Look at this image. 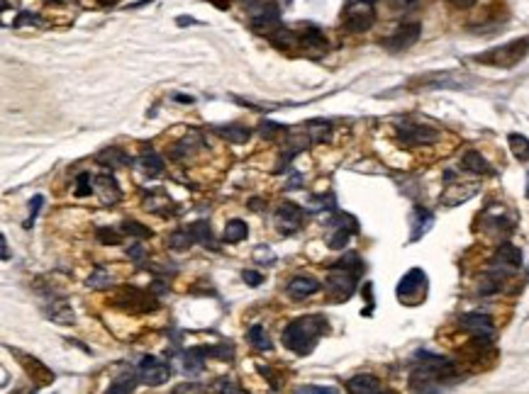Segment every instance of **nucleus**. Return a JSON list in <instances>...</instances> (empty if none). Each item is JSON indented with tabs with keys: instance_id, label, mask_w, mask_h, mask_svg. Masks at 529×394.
Returning a JSON list of instances; mask_svg holds the SVG:
<instances>
[{
	"instance_id": "obj_1",
	"label": "nucleus",
	"mask_w": 529,
	"mask_h": 394,
	"mask_svg": "<svg viewBox=\"0 0 529 394\" xmlns=\"http://www.w3.org/2000/svg\"><path fill=\"white\" fill-rule=\"evenodd\" d=\"M327 319L322 314H305L298 317L283 329V345L295 355H310L317 341L325 336Z\"/></svg>"
},
{
	"instance_id": "obj_2",
	"label": "nucleus",
	"mask_w": 529,
	"mask_h": 394,
	"mask_svg": "<svg viewBox=\"0 0 529 394\" xmlns=\"http://www.w3.org/2000/svg\"><path fill=\"white\" fill-rule=\"evenodd\" d=\"M363 273V263L359 258V253H347L344 258L337 260L330 268L327 275V290L335 295L337 302H344L356 292L359 275Z\"/></svg>"
},
{
	"instance_id": "obj_3",
	"label": "nucleus",
	"mask_w": 529,
	"mask_h": 394,
	"mask_svg": "<svg viewBox=\"0 0 529 394\" xmlns=\"http://www.w3.org/2000/svg\"><path fill=\"white\" fill-rule=\"evenodd\" d=\"M527 54H529V37H520V39H512V42H507V44H500V46H493V49L483 51V54L475 56V61L488 63V66L512 68Z\"/></svg>"
},
{
	"instance_id": "obj_4",
	"label": "nucleus",
	"mask_w": 529,
	"mask_h": 394,
	"mask_svg": "<svg viewBox=\"0 0 529 394\" xmlns=\"http://www.w3.org/2000/svg\"><path fill=\"white\" fill-rule=\"evenodd\" d=\"M425 295H427V275L425 270L420 268H412L407 270L403 275V280L398 282V300L403 302V305H420V302H425Z\"/></svg>"
},
{
	"instance_id": "obj_5",
	"label": "nucleus",
	"mask_w": 529,
	"mask_h": 394,
	"mask_svg": "<svg viewBox=\"0 0 529 394\" xmlns=\"http://www.w3.org/2000/svg\"><path fill=\"white\" fill-rule=\"evenodd\" d=\"M115 305L123 307L125 312H135V314H149L158 307V302L154 300V292H139L135 287H125L120 290V295L115 297Z\"/></svg>"
},
{
	"instance_id": "obj_6",
	"label": "nucleus",
	"mask_w": 529,
	"mask_h": 394,
	"mask_svg": "<svg viewBox=\"0 0 529 394\" xmlns=\"http://www.w3.org/2000/svg\"><path fill=\"white\" fill-rule=\"evenodd\" d=\"M139 377L144 385L149 387H158L163 385V382H168V377L173 375L171 372V365L166 363V360L156 358V355H144V358L139 360Z\"/></svg>"
},
{
	"instance_id": "obj_7",
	"label": "nucleus",
	"mask_w": 529,
	"mask_h": 394,
	"mask_svg": "<svg viewBox=\"0 0 529 394\" xmlns=\"http://www.w3.org/2000/svg\"><path fill=\"white\" fill-rule=\"evenodd\" d=\"M459 324H461V329H466V331L475 341H483V343L493 341V336H495V324H493V319H490L485 312H468V314H463V317L459 319Z\"/></svg>"
},
{
	"instance_id": "obj_8",
	"label": "nucleus",
	"mask_w": 529,
	"mask_h": 394,
	"mask_svg": "<svg viewBox=\"0 0 529 394\" xmlns=\"http://www.w3.org/2000/svg\"><path fill=\"white\" fill-rule=\"evenodd\" d=\"M373 20H375L373 5L349 3L347 10H344V27L349 32H366L373 25Z\"/></svg>"
},
{
	"instance_id": "obj_9",
	"label": "nucleus",
	"mask_w": 529,
	"mask_h": 394,
	"mask_svg": "<svg viewBox=\"0 0 529 394\" xmlns=\"http://www.w3.org/2000/svg\"><path fill=\"white\" fill-rule=\"evenodd\" d=\"M420 34H422L420 23H403V25H398V30H395L393 34L385 37L383 44H385V49H390V51H403L407 46L415 44V42L420 39Z\"/></svg>"
},
{
	"instance_id": "obj_10",
	"label": "nucleus",
	"mask_w": 529,
	"mask_h": 394,
	"mask_svg": "<svg viewBox=\"0 0 529 394\" xmlns=\"http://www.w3.org/2000/svg\"><path fill=\"white\" fill-rule=\"evenodd\" d=\"M398 139L407 144V146H412V144H430L439 139V132L427 125H420V122H403V125H398Z\"/></svg>"
},
{
	"instance_id": "obj_11",
	"label": "nucleus",
	"mask_w": 529,
	"mask_h": 394,
	"mask_svg": "<svg viewBox=\"0 0 529 394\" xmlns=\"http://www.w3.org/2000/svg\"><path fill=\"white\" fill-rule=\"evenodd\" d=\"M273 222H276V229L280 234H295L300 231V227H303V210H300L298 205H293V202H285V205H280L276 210V217H273Z\"/></svg>"
},
{
	"instance_id": "obj_12",
	"label": "nucleus",
	"mask_w": 529,
	"mask_h": 394,
	"mask_svg": "<svg viewBox=\"0 0 529 394\" xmlns=\"http://www.w3.org/2000/svg\"><path fill=\"white\" fill-rule=\"evenodd\" d=\"M13 353H15V358L20 360V365L27 370V375L35 380V385L44 387V385H51V382H54V372H51L44 363H39V360L32 358V355L20 353V350H13Z\"/></svg>"
},
{
	"instance_id": "obj_13",
	"label": "nucleus",
	"mask_w": 529,
	"mask_h": 394,
	"mask_svg": "<svg viewBox=\"0 0 529 394\" xmlns=\"http://www.w3.org/2000/svg\"><path fill=\"white\" fill-rule=\"evenodd\" d=\"M44 317L54 324H61V326H71V324L76 322L71 305H68V300L61 295H51L49 305L44 307Z\"/></svg>"
},
{
	"instance_id": "obj_14",
	"label": "nucleus",
	"mask_w": 529,
	"mask_h": 394,
	"mask_svg": "<svg viewBox=\"0 0 529 394\" xmlns=\"http://www.w3.org/2000/svg\"><path fill=\"white\" fill-rule=\"evenodd\" d=\"M520 265H522V253H520V248H515L512 243H502L498 251H495L493 270L507 275V273H515Z\"/></svg>"
},
{
	"instance_id": "obj_15",
	"label": "nucleus",
	"mask_w": 529,
	"mask_h": 394,
	"mask_svg": "<svg viewBox=\"0 0 529 394\" xmlns=\"http://www.w3.org/2000/svg\"><path fill=\"white\" fill-rule=\"evenodd\" d=\"M320 280H315L312 275H295L293 280L288 282V287H285V292H288L293 300H305V297L315 295L317 290H320Z\"/></svg>"
},
{
	"instance_id": "obj_16",
	"label": "nucleus",
	"mask_w": 529,
	"mask_h": 394,
	"mask_svg": "<svg viewBox=\"0 0 529 394\" xmlns=\"http://www.w3.org/2000/svg\"><path fill=\"white\" fill-rule=\"evenodd\" d=\"M139 382H142L139 370H125V372H120L113 382H110V387H108V392H105V394H132L137 390V385H139Z\"/></svg>"
},
{
	"instance_id": "obj_17",
	"label": "nucleus",
	"mask_w": 529,
	"mask_h": 394,
	"mask_svg": "<svg viewBox=\"0 0 529 394\" xmlns=\"http://www.w3.org/2000/svg\"><path fill=\"white\" fill-rule=\"evenodd\" d=\"M93 190L103 197V202H110V205H115L120 200V185L113 175H95Z\"/></svg>"
},
{
	"instance_id": "obj_18",
	"label": "nucleus",
	"mask_w": 529,
	"mask_h": 394,
	"mask_svg": "<svg viewBox=\"0 0 529 394\" xmlns=\"http://www.w3.org/2000/svg\"><path fill=\"white\" fill-rule=\"evenodd\" d=\"M347 390L349 394H380V382L378 377L373 375H366V372H361V375H354L351 380L347 382Z\"/></svg>"
},
{
	"instance_id": "obj_19",
	"label": "nucleus",
	"mask_w": 529,
	"mask_h": 394,
	"mask_svg": "<svg viewBox=\"0 0 529 394\" xmlns=\"http://www.w3.org/2000/svg\"><path fill=\"white\" fill-rule=\"evenodd\" d=\"M410 220H412V236H410L412 241L422 239L432 229V224H435V217H432V212L425 210V207H415Z\"/></svg>"
},
{
	"instance_id": "obj_20",
	"label": "nucleus",
	"mask_w": 529,
	"mask_h": 394,
	"mask_svg": "<svg viewBox=\"0 0 529 394\" xmlns=\"http://www.w3.org/2000/svg\"><path fill=\"white\" fill-rule=\"evenodd\" d=\"M478 193V185H452V188L447 190V193L442 195V202L447 207H454V205H461V202H466L468 197H473Z\"/></svg>"
},
{
	"instance_id": "obj_21",
	"label": "nucleus",
	"mask_w": 529,
	"mask_h": 394,
	"mask_svg": "<svg viewBox=\"0 0 529 394\" xmlns=\"http://www.w3.org/2000/svg\"><path fill=\"white\" fill-rule=\"evenodd\" d=\"M461 168L468 170V173L473 175H485V173H493V168L488 166V161H485L483 156H480L478 151H466L461 158Z\"/></svg>"
},
{
	"instance_id": "obj_22",
	"label": "nucleus",
	"mask_w": 529,
	"mask_h": 394,
	"mask_svg": "<svg viewBox=\"0 0 529 394\" xmlns=\"http://www.w3.org/2000/svg\"><path fill=\"white\" fill-rule=\"evenodd\" d=\"M247 234H249V227H247V222H242V220H230L225 224V241L227 243H239V241H244L247 239Z\"/></svg>"
},
{
	"instance_id": "obj_23",
	"label": "nucleus",
	"mask_w": 529,
	"mask_h": 394,
	"mask_svg": "<svg viewBox=\"0 0 529 394\" xmlns=\"http://www.w3.org/2000/svg\"><path fill=\"white\" fill-rule=\"evenodd\" d=\"M188 231L193 234V239L198 243H203V246H210V248H218V243L213 241V231H210V224L205 220L193 222V224L188 227Z\"/></svg>"
},
{
	"instance_id": "obj_24",
	"label": "nucleus",
	"mask_w": 529,
	"mask_h": 394,
	"mask_svg": "<svg viewBox=\"0 0 529 394\" xmlns=\"http://www.w3.org/2000/svg\"><path fill=\"white\" fill-rule=\"evenodd\" d=\"M183 367H186L188 375H198V372H203L205 367V353L200 348H190L183 353Z\"/></svg>"
},
{
	"instance_id": "obj_25",
	"label": "nucleus",
	"mask_w": 529,
	"mask_h": 394,
	"mask_svg": "<svg viewBox=\"0 0 529 394\" xmlns=\"http://www.w3.org/2000/svg\"><path fill=\"white\" fill-rule=\"evenodd\" d=\"M247 338H249V343L256 350H271L273 348L271 338H268L266 329H263L261 324H254V326L249 329V333H247Z\"/></svg>"
},
{
	"instance_id": "obj_26",
	"label": "nucleus",
	"mask_w": 529,
	"mask_h": 394,
	"mask_svg": "<svg viewBox=\"0 0 529 394\" xmlns=\"http://www.w3.org/2000/svg\"><path fill=\"white\" fill-rule=\"evenodd\" d=\"M195 243V239H193V234L188 231H176V234H171L168 236V241H166V246L171 248V251H188L190 246Z\"/></svg>"
},
{
	"instance_id": "obj_27",
	"label": "nucleus",
	"mask_w": 529,
	"mask_h": 394,
	"mask_svg": "<svg viewBox=\"0 0 529 394\" xmlns=\"http://www.w3.org/2000/svg\"><path fill=\"white\" fill-rule=\"evenodd\" d=\"M218 134L225 136V139H230V141H235V144H242V141L249 139L251 132L242 125H230V127H218Z\"/></svg>"
},
{
	"instance_id": "obj_28",
	"label": "nucleus",
	"mask_w": 529,
	"mask_h": 394,
	"mask_svg": "<svg viewBox=\"0 0 529 394\" xmlns=\"http://www.w3.org/2000/svg\"><path fill=\"white\" fill-rule=\"evenodd\" d=\"M507 141H510L512 153H515L520 161H529V139H527V136L510 134V136H507Z\"/></svg>"
},
{
	"instance_id": "obj_29",
	"label": "nucleus",
	"mask_w": 529,
	"mask_h": 394,
	"mask_svg": "<svg viewBox=\"0 0 529 394\" xmlns=\"http://www.w3.org/2000/svg\"><path fill=\"white\" fill-rule=\"evenodd\" d=\"M142 168H144V173L149 175V178L161 175L163 173V158H158L154 151L144 153V156H142Z\"/></svg>"
},
{
	"instance_id": "obj_30",
	"label": "nucleus",
	"mask_w": 529,
	"mask_h": 394,
	"mask_svg": "<svg viewBox=\"0 0 529 394\" xmlns=\"http://www.w3.org/2000/svg\"><path fill=\"white\" fill-rule=\"evenodd\" d=\"M86 285L91 287V290H105V287H110V285H113V278H110V273H108V270L95 268L93 273H91V278L86 280Z\"/></svg>"
},
{
	"instance_id": "obj_31",
	"label": "nucleus",
	"mask_w": 529,
	"mask_h": 394,
	"mask_svg": "<svg viewBox=\"0 0 529 394\" xmlns=\"http://www.w3.org/2000/svg\"><path fill=\"white\" fill-rule=\"evenodd\" d=\"M98 161L103 163V166H110V168H120V166H127V156L125 153H120L118 148H110V151H103L98 156Z\"/></svg>"
},
{
	"instance_id": "obj_32",
	"label": "nucleus",
	"mask_w": 529,
	"mask_h": 394,
	"mask_svg": "<svg viewBox=\"0 0 529 394\" xmlns=\"http://www.w3.org/2000/svg\"><path fill=\"white\" fill-rule=\"evenodd\" d=\"M123 231L130 234V236H135V239H151V229L139 224V222H135V220H125Z\"/></svg>"
},
{
	"instance_id": "obj_33",
	"label": "nucleus",
	"mask_w": 529,
	"mask_h": 394,
	"mask_svg": "<svg viewBox=\"0 0 529 394\" xmlns=\"http://www.w3.org/2000/svg\"><path fill=\"white\" fill-rule=\"evenodd\" d=\"M205 355H213V358L218 360H232L235 358V348L232 345H205V348H200Z\"/></svg>"
},
{
	"instance_id": "obj_34",
	"label": "nucleus",
	"mask_w": 529,
	"mask_h": 394,
	"mask_svg": "<svg viewBox=\"0 0 529 394\" xmlns=\"http://www.w3.org/2000/svg\"><path fill=\"white\" fill-rule=\"evenodd\" d=\"M171 394H208V387L200 385V382H183V385L173 387Z\"/></svg>"
},
{
	"instance_id": "obj_35",
	"label": "nucleus",
	"mask_w": 529,
	"mask_h": 394,
	"mask_svg": "<svg viewBox=\"0 0 529 394\" xmlns=\"http://www.w3.org/2000/svg\"><path fill=\"white\" fill-rule=\"evenodd\" d=\"M95 236H98L100 243H110V246H118L123 239L118 236V231L115 229H108V227H100L98 231H95Z\"/></svg>"
},
{
	"instance_id": "obj_36",
	"label": "nucleus",
	"mask_w": 529,
	"mask_h": 394,
	"mask_svg": "<svg viewBox=\"0 0 529 394\" xmlns=\"http://www.w3.org/2000/svg\"><path fill=\"white\" fill-rule=\"evenodd\" d=\"M293 394H340L335 387H322V385H300L295 387Z\"/></svg>"
},
{
	"instance_id": "obj_37",
	"label": "nucleus",
	"mask_w": 529,
	"mask_h": 394,
	"mask_svg": "<svg viewBox=\"0 0 529 394\" xmlns=\"http://www.w3.org/2000/svg\"><path fill=\"white\" fill-rule=\"evenodd\" d=\"M93 178L95 175H88V173H83V175H78V188H76V195L78 197H86V195H91V190H93Z\"/></svg>"
},
{
	"instance_id": "obj_38",
	"label": "nucleus",
	"mask_w": 529,
	"mask_h": 394,
	"mask_svg": "<svg viewBox=\"0 0 529 394\" xmlns=\"http://www.w3.org/2000/svg\"><path fill=\"white\" fill-rule=\"evenodd\" d=\"M213 390L218 394H237V385L232 380H227V377H218L213 382Z\"/></svg>"
},
{
	"instance_id": "obj_39",
	"label": "nucleus",
	"mask_w": 529,
	"mask_h": 394,
	"mask_svg": "<svg viewBox=\"0 0 529 394\" xmlns=\"http://www.w3.org/2000/svg\"><path fill=\"white\" fill-rule=\"evenodd\" d=\"M254 258H256V263H266V265H273L276 263V258H273V251L266 246H259L256 251H254Z\"/></svg>"
},
{
	"instance_id": "obj_40",
	"label": "nucleus",
	"mask_w": 529,
	"mask_h": 394,
	"mask_svg": "<svg viewBox=\"0 0 529 394\" xmlns=\"http://www.w3.org/2000/svg\"><path fill=\"white\" fill-rule=\"evenodd\" d=\"M42 202H44V197H42V195H37L35 200L30 202V220L25 222V229H30V227H32V222H35V217H37V212H39Z\"/></svg>"
},
{
	"instance_id": "obj_41",
	"label": "nucleus",
	"mask_w": 529,
	"mask_h": 394,
	"mask_svg": "<svg viewBox=\"0 0 529 394\" xmlns=\"http://www.w3.org/2000/svg\"><path fill=\"white\" fill-rule=\"evenodd\" d=\"M276 132H285V127L276 125V122H263V125H261V134L266 136V139H273V134H276Z\"/></svg>"
},
{
	"instance_id": "obj_42",
	"label": "nucleus",
	"mask_w": 529,
	"mask_h": 394,
	"mask_svg": "<svg viewBox=\"0 0 529 394\" xmlns=\"http://www.w3.org/2000/svg\"><path fill=\"white\" fill-rule=\"evenodd\" d=\"M242 278H244L247 285H251V287H259L263 282V275H259L256 270H244V273H242Z\"/></svg>"
},
{
	"instance_id": "obj_43",
	"label": "nucleus",
	"mask_w": 529,
	"mask_h": 394,
	"mask_svg": "<svg viewBox=\"0 0 529 394\" xmlns=\"http://www.w3.org/2000/svg\"><path fill=\"white\" fill-rule=\"evenodd\" d=\"M127 255H130L135 263H142V260H144V246H142V243H135V246L127 248Z\"/></svg>"
},
{
	"instance_id": "obj_44",
	"label": "nucleus",
	"mask_w": 529,
	"mask_h": 394,
	"mask_svg": "<svg viewBox=\"0 0 529 394\" xmlns=\"http://www.w3.org/2000/svg\"><path fill=\"white\" fill-rule=\"evenodd\" d=\"M452 5H456V8H471V5L475 3V0H449Z\"/></svg>"
},
{
	"instance_id": "obj_45",
	"label": "nucleus",
	"mask_w": 529,
	"mask_h": 394,
	"mask_svg": "<svg viewBox=\"0 0 529 394\" xmlns=\"http://www.w3.org/2000/svg\"><path fill=\"white\" fill-rule=\"evenodd\" d=\"M390 3H393V8H410L415 0H390Z\"/></svg>"
},
{
	"instance_id": "obj_46",
	"label": "nucleus",
	"mask_w": 529,
	"mask_h": 394,
	"mask_svg": "<svg viewBox=\"0 0 529 394\" xmlns=\"http://www.w3.org/2000/svg\"><path fill=\"white\" fill-rule=\"evenodd\" d=\"M10 258V251H8V241H5V236H3V260H8Z\"/></svg>"
},
{
	"instance_id": "obj_47",
	"label": "nucleus",
	"mask_w": 529,
	"mask_h": 394,
	"mask_svg": "<svg viewBox=\"0 0 529 394\" xmlns=\"http://www.w3.org/2000/svg\"><path fill=\"white\" fill-rule=\"evenodd\" d=\"M349 3H363V5H375L378 0H349Z\"/></svg>"
},
{
	"instance_id": "obj_48",
	"label": "nucleus",
	"mask_w": 529,
	"mask_h": 394,
	"mask_svg": "<svg viewBox=\"0 0 529 394\" xmlns=\"http://www.w3.org/2000/svg\"><path fill=\"white\" fill-rule=\"evenodd\" d=\"M178 103H193V98H190V95H188V98H186V95H178Z\"/></svg>"
},
{
	"instance_id": "obj_49",
	"label": "nucleus",
	"mask_w": 529,
	"mask_h": 394,
	"mask_svg": "<svg viewBox=\"0 0 529 394\" xmlns=\"http://www.w3.org/2000/svg\"><path fill=\"white\" fill-rule=\"evenodd\" d=\"M44 3L51 5V3H71V0H44Z\"/></svg>"
},
{
	"instance_id": "obj_50",
	"label": "nucleus",
	"mask_w": 529,
	"mask_h": 394,
	"mask_svg": "<svg viewBox=\"0 0 529 394\" xmlns=\"http://www.w3.org/2000/svg\"><path fill=\"white\" fill-rule=\"evenodd\" d=\"M527 197H529V178H527Z\"/></svg>"
}]
</instances>
